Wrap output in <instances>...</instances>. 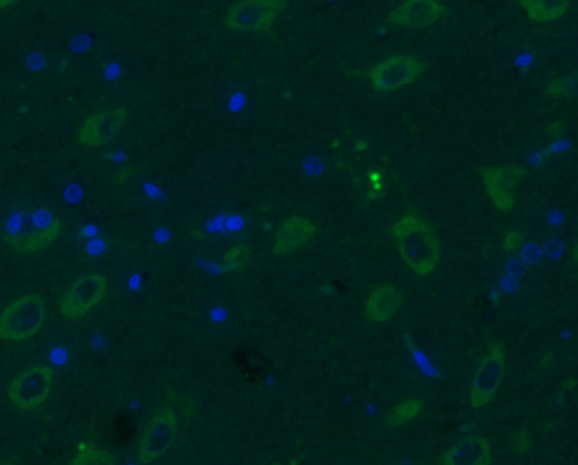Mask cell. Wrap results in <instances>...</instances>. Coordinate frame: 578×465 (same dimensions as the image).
Segmentation results:
<instances>
[{"mask_svg":"<svg viewBox=\"0 0 578 465\" xmlns=\"http://www.w3.org/2000/svg\"><path fill=\"white\" fill-rule=\"evenodd\" d=\"M403 291L394 285H379L366 301V317L372 323L389 322L403 307Z\"/></svg>","mask_w":578,"mask_h":465,"instance_id":"cell-15","label":"cell"},{"mask_svg":"<svg viewBox=\"0 0 578 465\" xmlns=\"http://www.w3.org/2000/svg\"><path fill=\"white\" fill-rule=\"evenodd\" d=\"M367 183H369V190H367V200H379L384 195L382 192V173L381 171L372 170L367 171Z\"/></svg>","mask_w":578,"mask_h":465,"instance_id":"cell-23","label":"cell"},{"mask_svg":"<svg viewBox=\"0 0 578 465\" xmlns=\"http://www.w3.org/2000/svg\"><path fill=\"white\" fill-rule=\"evenodd\" d=\"M524 234L519 229H514V227H509L506 232L502 234L501 247L502 251L506 252L508 256H514L518 254L524 246Z\"/></svg>","mask_w":578,"mask_h":465,"instance_id":"cell-22","label":"cell"},{"mask_svg":"<svg viewBox=\"0 0 578 465\" xmlns=\"http://www.w3.org/2000/svg\"><path fill=\"white\" fill-rule=\"evenodd\" d=\"M251 247L247 244H235L230 247L229 251L225 252L224 259H222V268L225 273H235L240 269L246 268V264L251 259Z\"/></svg>","mask_w":578,"mask_h":465,"instance_id":"cell-20","label":"cell"},{"mask_svg":"<svg viewBox=\"0 0 578 465\" xmlns=\"http://www.w3.org/2000/svg\"><path fill=\"white\" fill-rule=\"evenodd\" d=\"M545 95L548 99H578V73L565 77L550 78L545 85Z\"/></svg>","mask_w":578,"mask_h":465,"instance_id":"cell-18","label":"cell"},{"mask_svg":"<svg viewBox=\"0 0 578 465\" xmlns=\"http://www.w3.org/2000/svg\"><path fill=\"white\" fill-rule=\"evenodd\" d=\"M73 465H114L115 459L104 450L97 449L88 442L78 444L77 455L71 460Z\"/></svg>","mask_w":578,"mask_h":465,"instance_id":"cell-19","label":"cell"},{"mask_svg":"<svg viewBox=\"0 0 578 465\" xmlns=\"http://www.w3.org/2000/svg\"><path fill=\"white\" fill-rule=\"evenodd\" d=\"M60 219H56L46 208H31L17 212L7 219L4 239L12 252L26 256L44 251L60 237Z\"/></svg>","mask_w":578,"mask_h":465,"instance_id":"cell-2","label":"cell"},{"mask_svg":"<svg viewBox=\"0 0 578 465\" xmlns=\"http://www.w3.org/2000/svg\"><path fill=\"white\" fill-rule=\"evenodd\" d=\"M55 372L51 366H33L21 372L7 388L12 405L21 411L38 410L50 396Z\"/></svg>","mask_w":578,"mask_h":465,"instance_id":"cell-8","label":"cell"},{"mask_svg":"<svg viewBox=\"0 0 578 465\" xmlns=\"http://www.w3.org/2000/svg\"><path fill=\"white\" fill-rule=\"evenodd\" d=\"M577 386V381L575 379H567L565 383L562 384V388H560V393H570L573 388Z\"/></svg>","mask_w":578,"mask_h":465,"instance_id":"cell-28","label":"cell"},{"mask_svg":"<svg viewBox=\"0 0 578 465\" xmlns=\"http://www.w3.org/2000/svg\"><path fill=\"white\" fill-rule=\"evenodd\" d=\"M46 301L36 293L21 296L0 313V339L24 342L43 329Z\"/></svg>","mask_w":578,"mask_h":465,"instance_id":"cell-3","label":"cell"},{"mask_svg":"<svg viewBox=\"0 0 578 465\" xmlns=\"http://www.w3.org/2000/svg\"><path fill=\"white\" fill-rule=\"evenodd\" d=\"M126 122V107L102 110L90 115L87 121L83 122L82 129L77 132V139L88 148H100L109 144Z\"/></svg>","mask_w":578,"mask_h":465,"instance_id":"cell-12","label":"cell"},{"mask_svg":"<svg viewBox=\"0 0 578 465\" xmlns=\"http://www.w3.org/2000/svg\"><path fill=\"white\" fill-rule=\"evenodd\" d=\"M21 0H0V11H6L9 7L16 6Z\"/></svg>","mask_w":578,"mask_h":465,"instance_id":"cell-29","label":"cell"},{"mask_svg":"<svg viewBox=\"0 0 578 465\" xmlns=\"http://www.w3.org/2000/svg\"><path fill=\"white\" fill-rule=\"evenodd\" d=\"M178 433V420L170 408L159 410L142 430L137 444V459L141 464H153L173 447Z\"/></svg>","mask_w":578,"mask_h":465,"instance_id":"cell-9","label":"cell"},{"mask_svg":"<svg viewBox=\"0 0 578 465\" xmlns=\"http://www.w3.org/2000/svg\"><path fill=\"white\" fill-rule=\"evenodd\" d=\"M95 234H97V230L92 229V227H88V229L83 230V232H82V234H80V236L90 237V236H95Z\"/></svg>","mask_w":578,"mask_h":465,"instance_id":"cell-30","label":"cell"},{"mask_svg":"<svg viewBox=\"0 0 578 465\" xmlns=\"http://www.w3.org/2000/svg\"><path fill=\"white\" fill-rule=\"evenodd\" d=\"M425 70L426 63L420 58L406 53H396L369 68L366 77L376 92L386 93L413 85Z\"/></svg>","mask_w":578,"mask_h":465,"instance_id":"cell-6","label":"cell"},{"mask_svg":"<svg viewBox=\"0 0 578 465\" xmlns=\"http://www.w3.org/2000/svg\"><path fill=\"white\" fill-rule=\"evenodd\" d=\"M519 252H521V256H523V258H521L523 263H536L538 258H540V251L536 249L533 242H524L523 249Z\"/></svg>","mask_w":578,"mask_h":465,"instance_id":"cell-25","label":"cell"},{"mask_svg":"<svg viewBox=\"0 0 578 465\" xmlns=\"http://www.w3.org/2000/svg\"><path fill=\"white\" fill-rule=\"evenodd\" d=\"M286 4V0H239L225 14V28L235 33H266Z\"/></svg>","mask_w":578,"mask_h":465,"instance_id":"cell-5","label":"cell"},{"mask_svg":"<svg viewBox=\"0 0 578 465\" xmlns=\"http://www.w3.org/2000/svg\"><path fill=\"white\" fill-rule=\"evenodd\" d=\"M567 131V126H565V122L562 121H553L546 126V137H548V141H558V139H563V134Z\"/></svg>","mask_w":578,"mask_h":465,"instance_id":"cell-24","label":"cell"},{"mask_svg":"<svg viewBox=\"0 0 578 465\" xmlns=\"http://www.w3.org/2000/svg\"><path fill=\"white\" fill-rule=\"evenodd\" d=\"M492 462L491 442L482 435H467L442 455L443 465H489Z\"/></svg>","mask_w":578,"mask_h":465,"instance_id":"cell-14","label":"cell"},{"mask_svg":"<svg viewBox=\"0 0 578 465\" xmlns=\"http://www.w3.org/2000/svg\"><path fill=\"white\" fill-rule=\"evenodd\" d=\"M107 279L102 274H87L77 279L60 300V312L70 320H80L104 300Z\"/></svg>","mask_w":578,"mask_h":465,"instance_id":"cell-10","label":"cell"},{"mask_svg":"<svg viewBox=\"0 0 578 465\" xmlns=\"http://www.w3.org/2000/svg\"><path fill=\"white\" fill-rule=\"evenodd\" d=\"M447 16L448 9L440 0H403L389 11L388 22L396 28L418 29L431 26Z\"/></svg>","mask_w":578,"mask_h":465,"instance_id":"cell-11","label":"cell"},{"mask_svg":"<svg viewBox=\"0 0 578 465\" xmlns=\"http://www.w3.org/2000/svg\"><path fill=\"white\" fill-rule=\"evenodd\" d=\"M570 263L578 268V239L570 247Z\"/></svg>","mask_w":578,"mask_h":465,"instance_id":"cell-27","label":"cell"},{"mask_svg":"<svg viewBox=\"0 0 578 465\" xmlns=\"http://www.w3.org/2000/svg\"><path fill=\"white\" fill-rule=\"evenodd\" d=\"M526 176H528V168L519 163L480 168V180H482L487 197L491 198L492 205L501 214L513 212L516 207V190Z\"/></svg>","mask_w":578,"mask_h":465,"instance_id":"cell-7","label":"cell"},{"mask_svg":"<svg viewBox=\"0 0 578 465\" xmlns=\"http://www.w3.org/2000/svg\"><path fill=\"white\" fill-rule=\"evenodd\" d=\"M557 364V357L551 351L543 352V356L540 357V366L543 369H551V367H555Z\"/></svg>","mask_w":578,"mask_h":465,"instance_id":"cell-26","label":"cell"},{"mask_svg":"<svg viewBox=\"0 0 578 465\" xmlns=\"http://www.w3.org/2000/svg\"><path fill=\"white\" fill-rule=\"evenodd\" d=\"M317 234V227L306 219L303 215H293L284 220L283 225L276 232L274 239L273 254L274 256H286L291 252L300 251L303 247L308 246L313 237Z\"/></svg>","mask_w":578,"mask_h":465,"instance_id":"cell-13","label":"cell"},{"mask_svg":"<svg viewBox=\"0 0 578 465\" xmlns=\"http://www.w3.org/2000/svg\"><path fill=\"white\" fill-rule=\"evenodd\" d=\"M508 367V349L502 342H494L480 361L469 389V403L472 410H480L489 405L501 389Z\"/></svg>","mask_w":578,"mask_h":465,"instance_id":"cell-4","label":"cell"},{"mask_svg":"<svg viewBox=\"0 0 578 465\" xmlns=\"http://www.w3.org/2000/svg\"><path fill=\"white\" fill-rule=\"evenodd\" d=\"M391 237L413 274L426 278L435 273L442 259V246L428 220L416 212H408L394 222Z\"/></svg>","mask_w":578,"mask_h":465,"instance_id":"cell-1","label":"cell"},{"mask_svg":"<svg viewBox=\"0 0 578 465\" xmlns=\"http://www.w3.org/2000/svg\"><path fill=\"white\" fill-rule=\"evenodd\" d=\"M425 410V401L418 400V398H409L394 406L393 411L389 413L388 423L389 428H401L413 422L415 418L421 415V411Z\"/></svg>","mask_w":578,"mask_h":465,"instance_id":"cell-17","label":"cell"},{"mask_svg":"<svg viewBox=\"0 0 578 465\" xmlns=\"http://www.w3.org/2000/svg\"><path fill=\"white\" fill-rule=\"evenodd\" d=\"M509 452L514 455H526L533 450V437L526 428H518L509 438Z\"/></svg>","mask_w":578,"mask_h":465,"instance_id":"cell-21","label":"cell"},{"mask_svg":"<svg viewBox=\"0 0 578 465\" xmlns=\"http://www.w3.org/2000/svg\"><path fill=\"white\" fill-rule=\"evenodd\" d=\"M529 21L550 24L567 14L570 0H518Z\"/></svg>","mask_w":578,"mask_h":465,"instance_id":"cell-16","label":"cell"}]
</instances>
